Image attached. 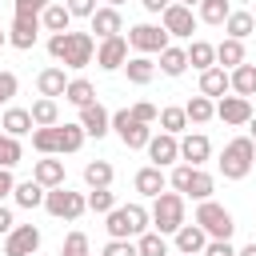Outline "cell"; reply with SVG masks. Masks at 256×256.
<instances>
[{"instance_id": "6da1fadb", "label": "cell", "mask_w": 256, "mask_h": 256, "mask_svg": "<svg viewBox=\"0 0 256 256\" xmlns=\"http://www.w3.org/2000/svg\"><path fill=\"white\" fill-rule=\"evenodd\" d=\"M48 56L64 68H88L96 60V40L92 32H52L48 36Z\"/></svg>"}, {"instance_id": "7a4b0ae2", "label": "cell", "mask_w": 256, "mask_h": 256, "mask_svg": "<svg viewBox=\"0 0 256 256\" xmlns=\"http://www.w3.org/2000/svg\"><path fill=\"white\" fill-rule=\"evenodd\" d=\"M148 224H152V212L144 204H116L104 228H108V240H136L148 232Z\"/></svg>"}, {"instance_id": "3957f363", "label": "cell", "mask_w": 256, "mask_h": 256, "mask_svg": "<svg viewBox=\"0 0 256 256\" xmlns=\"http://www.w3.org/2000/svg\"><path fill=\"white\" fill-rule=\"evenodd\" d=\"M252 164H256V140H252V136H236V140L224 144V152H220V172H224V180H244V176L252 172Z\"/></svg>"}, {"instance_id": "277c9868", "label": "cell", "mask_w": 256, "mask_h": 256, "mask_svg": "<svg viewBox=\"0 0 256 256\" xmlns=\"http://www.w3.org/2000/svg\"><path fill=\"white\" fill-rule=\"evenodd\" d=\"M168 184H172L176 192H184L188 200H196V204H200V200H212V192H216V180H212L204 168H196V164H184V160L172 168Z\"/></svg>"}, {"instance_id": "5b68a950", "label": "cell", "mask_w": 256, "mask_h": 256, "mask_svg": "<svg viewBox=\"0 0 256 256\" xmlns=\"http://www.w3.org/2000/svg\"><path fill=\"white\" fill-rule=\"evenodd\" d=\"M44 212L52 216V220H80L84 212H88V196L84 192H72L68 184H60V188H48V196H44Z\"/></svg>"}, {"instance_id": "8992f818", "label": "cell", "mask_w": 256, "mask_h": 256, "mask_svg": "<svg viewBox=\"0 0 256 256\" xmlns=\"http://www.w3.org/2000/svg\"><path fill=\"white\" fill-rule=\"evenodd\" d=\"M184 192H160V196H152V228L156 232H164V236H172L180 224H184Z\"/></svg>"}, {"instance_id": "52a82bcc", "label": "cell", "mask_w": 256, "mask_h": 256, "mask_svg": "<svg viewBox=\"0 0 256 256\" xmlns=\"http://www.w3.org/2000/svg\"><path fill=\"white\" fill-rule=\"evenodd\" d=\"M192 220H196V224L208 232V240H232V232H236V220H232V212H228L224 204H216V200H200Z\"/></svg>"}, {"instance_id": "ba28073f", "label": "cell", "mask_w": 256, "mask_h": 256, "mask_svg": "<svg viewBox=\"0 0 256 256\" xmlns=\"http://www.w3.org/2000/svg\"><path fill=\"white\" fill-rule=\"evenodd\" d=\"M112 132L120 136V144H124V148H148V140H152V128H148L144 120H136V116H132V108L112 112Z\"/></svg>"}, {"instance_id": "9c48e42d", "label": "cell", "mask_w": 256, "mask_h": 256, "mask_svg": "<svg viewBox=\"0 0 256 256\" xmlns=\"http://www.w3.org/2000/svg\"><path fill=\"white\" fill-rule=\"evenodd\" d=\"M168 40H172V36L164 32V24H132V28H128V48H136V52H144V56L164 52Z\"/></svg>"}, {"instance_id": "30bf717a", "label": "cell", "mask_w": 256, "mask_h": 256, "mask_svg": "<svg viewBox=\"0 0 256 256\" xmlns=\"http://www.w3.org/2000/svg\"><path fill=\"white\" fill-rule=\"evenodd\" d=\"M196 20L200 16H192V8L188 4H168L164 12H160V24H164V32L168 36H176V40H192V32H196Z\"/></svg>"}, {"instance_id": "8fae6325", "label": "cell", "mask_w": 256, "mask_h": 256, "mask_svg": "<svg viewBox=\"0 0 256 256\" xmlns=\"http://www.w3.org/2000/svg\"><path fill=\"white\" fill-rule=\"evenodd\" d=\"M40 252V228L36 224H16L4 236V256H32Z\"/></svg>"}, {"instance_id": "7c38bea8", "label": "cell", "mask_w": 256, "mask_h": 256, "mask_svg": "<svg viewBox=\"0 0 256 256\" xmlns=\"http://www.w3.org/2000/svg\"><path fill=\"white\" fill-rule=\"evenodd\" d=\"M40 28H44L40 16H12V24H8V44L20 48V52H28V48H36Z\"/></svg>"}, {"instance_id": "4fadbf2b", "label": "cell", "mask_w": 256, "mask_h": 256, "mask_svg": "<svg viewBox=\"0 0 256 256\" xmlns=\"http://www.w3.org/2000/svg\"><path fill=\"white\" fill-rule=\"evenodd\" d=\"M96 64H100L104 72L124 68V64H128V36H108V40H100V44H96Z\"/></svg>"}, {"instance_id": "5bb4252c", "label": "cell", "mask_w": 256, "mask_h": 256, "mask_svg": "<svg viewBox=\"0 0 256 256\" xmlns=\"http://www.w3.org/2000/svg\"><path fill=\"white\" fill-rule=\"evenodd\" d=\"M216 116H220L228 128H240V124L252 120V100H248V96H236V92H232V96H220V100H216Z\"/></svg>"}, {"instance_id": "9a60e30c", "label": "cell", "mask_w": 256, "mask_h": 256, "mask_svg": "<svg viewBox=\"0 0 256 256\" xmlns=\"http://www.w3.org/2000/svg\"><path fill=\"white\" fill-rule=\"evenodd\" d=\"M80 128H84L88 136H96V140H100V136H108V132H112V112H108L100 100H92V104H84V108H80Z\"/></svg>"}, {"instance_id": "2e32d148", "label": "cell", "mask_w": 256, "mask_h": 256, "mask_svg": "<svg viewBox=\"0 0 256 256\" xmlns=\"http://www.w3.org/2000/svg\"><path fill=\"white\" fill-rule=\"evenodd\" d=\"M148 160H152L156 168H168V164H176V160H180V140H176L172 132H160V136H152V140H148Z\"/></svg>"}, {"instance_id": "e0dca14e", "label": "cell", "mask_w": 256, "mask_h": 256, "mask_svg": "<svg viewBox=\"0 0 256 256\" xmlns=\"http://www.w3.org/2000/svg\"><path fill=\"white\" fill-rule=\"evenodd\" d=\"M88 24H92V32H96L100 40H108V36H120V32H124V16H120V8H112V4L96 8V12L88 16Z\"/></svg>"}, {"instance_id": "ac0fdd59", "label": "cell", "mask_w": 256, "mask_h": 256, "mask_svg": "<svg viewBox=\"0 0 256 256\" xmlns=\"http://www.w3.org/2000/svg\"><path fill=\"white\" fill-rule=\"evenodd\" d=\"M200 92H204V96H212V100L228 96V92H232V72H228V68H220V64L204 68V72H200Z\"/></svg>"}, {"instance_id": "d6986e66", "label": "cell", "mask_w": 256, "mask_h": 256, "mask_svg": "<svg viewBox=\"0 0 256 256\" xmlns=\"http://www.w3.org/2000/svg\"><path fill=\"white\" fill-rule=\"evenodd\" d=\"M212 156V140L204 136V132H188L184 140H180V160L184 164H196V168H204V160Z\"/></svg>"}, {"instance_id": "ffe728a7", "label": "cell", "mask_w": 256, "mask_h": 256, "mask_svg": "<svg viewBox=\"0 0 256 256\" xmlns=\"http://www.w3.org/2000/svg\"><path fill=\"white\" fill-rule=\"evenodd\" d=\"M172 240H176V252H180V256H188V252H204V244H208V232H204L196 220H192V224L184 220V224L172 232Z\"/></svg>"}, {"instance_id": "44dd1931", "label": "cell", "mask_w": 256, "mask_h": 256, "mask_svg": "<svg viewBox=\"0 0 256 256\" xmlns=\"http://www.w3.org/2000/svg\"><path fill=\"white\" fill-rule=\"evenodd\" d=\"M32 180H40L44 188H60V184H64V160L40 156V160L32 164Z\"/></svg>"}, {"instance_id": "7402d4cb", "label": "cell", "mask_w": 256, "mask_h": 256, "mask_svg": "<svg viewBox=\"0 0 256 256\" xmlns=\"http://www.w3.org/2000/svg\"><path fill=\"white\" fill-rule=\"evenodd\" d=\"M132 184H136V192H140V196H160V192H164V184H168V176H164V168L144 164V168L132 176Z\"/></svg>"}, {"instance_id": "603a6c76", "label": "cell", "mask_w": 256, "mask_h": 256, "mask_svg": "<svg viewBox=\"0 0 256 256\" xmlns=\"http://www.w3.org/2000/svg\"><path fill=\"white\" fill-rule=\"evenodd\" d=\"M64 88H68V76H64V68H56V64L36 76V92H40V96H52V100H56V96H64Z\"/></svg>"}, {"instance_id": "cb8c5ba5", "label": "cell", "mask_w": 256, "mask_h": 256, "mask_svg": "<svg viewBox=\"0 0 256 256\" xmlns=\"http://www.w3.org/2000/svg\"><path fill=\"white\" fill-rule=\"evenodd\" d=\"M0 128H4L8 136H28L36 124H32V112H28V108H4V116H0Z\"/></svg>"}, {"instance_id": "d4e9b609", "label": "cell", "mask_w": 256, "mask_h": 256, "mask_svg": "<svg viewBox=\"0 0 256 256\" xmlns=\"http://www.w3.org/2000/svg\"><path fill=\"white\" fill-rule=\"evenodd\" d=\"M224 32H228L232 40H248V36L256 32V16H252V12H244V8H236V12H228Z\"/></svg>"}, {"instance_id": "484cf974", "label": "cell", "mask_w": 256, "mask_h": 256, "mask_svg": "<svg viewBox=\"0 0 256 256\" xmlns=\"http://www.w3.org/2000/svg\"><path fill=\"white\" fill-rule=\"evenodd\" d=\"M44 196H48V188H44L40 180H20V184H16V192H12V200H16L20 208H40V204H44Z\"/></svg>"}, {"instance_id": "4316f807", "label": "cell", "mask_w": 256, "mask_h": 256, "mask_svg": "<svg viewBox=\"0 0 256 256\" xmlns=\"http://www.w3.org/2000/svg\"><path fill=\"white\" fill-rule=\"evenodd\" d=\"M40 24H44V32H68V28H72L68 4H48V8L40 12Z\"/></svg>"}, {"instance_id": "83f0119b", "label": "cell", "mask_w": 256, "mask_h": 256, "mask_svg": "<svg viewBox=\"0 0 256 256\" xmlns=\"http://www.w3.org/2000/svg\"><path fill=\"white\" fill-rule=\"evenodd\" d=\"M216 64L220 68H236V64H244V40H232V36H224L220 44H216Z\"/></svg>"}, {"instance_id": "f1b7e54d", "label": "cell", "mask_w": 256, "mask_h": 256, "mask_svg": "<svg viewBox=\"0 0 256 256\" xmlns=\"http://www.w3.org/2000/svg\"><path fill=\"white\" fill-rule=\"evenodd\" d=\"M124 72H128V80L132 84H152V76H156V64L144 56V52H136V56H128V64H124Z\"/></svg>"}, {"instance_id": "f546056e", "label": "cell", "mask_w": 256, "mask_h": 256, "mask_svg": "<svg viewBox=\"0 0 256 256\" xmlns=\"http://www.w3.org/2000/svg\"><path fill=\"white\" fill-rule=\"evenodd\" d=\"M32 148L40 156H60V124L52 128H32Z\"/></svg>"}, {"instance_id": "4dcf8cb0", "label": "cell", "mask_w": 256, "mask_h": 256, "mask_svg": "<svg viewBox=\"0 0 256 256\" xmlns=\"http://www.w3.org/2000/svg\"><path fill=\"white\" fill-rule=\"evenodd\" d=\"M112 176H116V168L108 160H88L84 164V184L88 188H112Z\"/></svg>"}, {"instance_id": "1f68e13d", "label": "cell", "mask_w": 256, "mask_h": 256, "mask_svg": "<svg viewBox=\"0 0 256 256\" xmlns=\"http://www.w3.org/2000/svg\"><path fill=\"white\" fill-rule=\"evenodd\" d=\"M232 92H236V96H248V100L256 96V64L244 60V64L232 68Z\"/></svg>"}, {"instance_id": "d6a6232c", "label": "cell", "mask_w": 256, "mask_h": 256, "mask_svg": "<svg viewBox=\"0 0 256 256\" xmlns=\"http://www.w3.org/2000/svg\"><path fill=\"white\" fill-rule=\"evenodd\" d=\"M160 72H164V76H184V72H188V48H172V44H168V48L160 52Z\"/></svg>"}, {"instance_id": "836d02e7", "label": "cell", "mask_w": 256, "mask_h": 256, "mask_svg": "<svg viewBox=\"0 0 256 256\" xmlns=\"http://www.w3.org/2000/svg\"><path fill=\"white\" fill-rule=\"evenodd\" d=\"M64 100H68V104H76V108H84V104H92V100H96V84H92V80H84V76H76V80H68Z\"/></svg>"}, {"instance_id": "e575fe53", "label": "cell", "mask_w": 256, "mask_h": 256, "mask_svg": "<svg viewBox=\"0 0 256 256\" xmlns=\"http://www.w3.org/2000/svg\"><path fill=\"white\" fill-rule=\"evenodd\" d=\"M184 112H188V124H208V120L216 116V100L200 92V96H192V100L184 104Z\"/></svg>"}, {"instance_id": "d590c367", "label": "cell", "mask_w": 256, "mask_h": 256, "mask_svg": "<svg viewBox=\"0 0 256 256\" xmlns=\"http://www.w3.org/2000/svg\"><path fill=\"white\" fill-rule=\"evenodd\" d=\"M28 112H32V124H36V128H52V124H60V108H56L52 96H40Z\"/></svg>"}, {"instance_id": "8d00e7d4", "label": "cell", "mask_w": 256, "mask_h": 256, "mask_svg": "<svg viewBox=\"0 0 256 256\" xmlns=\"http://www.w3.org/2000/svg\"><path fill=\"white\" fill-rule=\"evenodd\" d=\"M188 64H192L196 72L212 68V64H216V44H208V40H192V44H188Z\"/></svg>"}, {"instance_id": "74e56055", "label": "cell", "mask_w": 256, "mask_h": 256, "mask_svg": "<svg viewBox=\"0 0 256 256\" xmlns=\"http://www.w3.org/2000/svg\"><path fill=\"white\" fill-rule=\"evenodd\" d=\"M84 140H88V132L80 128V120H76V124H60V156H64V152H80Z\"/></svg>"}, {"instance_id": "f35d334b", "label": "cell", "mask_w": 256, "mask_h": 256, "mask_svg": "<svg viewBox=\"0 0 256 256\" xmlns=\"http://www.w3.org/2000/svg\"><path fill=\"white\" fill-rule=\"evenodd\" d=\"M196 8H200L196 16H200L204 24H224V20H228V12H232V4H228V0H200Z\"/></svg>"}, {"instance_id": "ab89813d", "label": "cell", "mask_w": 256, "mask_h": 256, "mask_svg": "<svg viewBox=\"0 0 256 256\" xmlns=\"http://www.w3.org/2000/svg\"><path fill=\"white\" fill-rule=\"evenodd\" d=\"M20 160H24L20 136H8V132H0V168H16Z\"/></svg>"}, {"instance_id": "60d3db41", "label": "cell", "mask_w": 256, "mask_h": 256, "mask_svg": "<svg viewBox=\"0 0 256 256\" xmlns=\"http://www.w3.org/2000/svg\"><path fill=\"white\" fill-rule=\"evenodd\" d=\"M160 128H164V132H172V136H180V132L188 128V112H184V108H176V104L160 108Z\"/></svg>"}, {"instance_id": "b9f144b4", "label": "cell", "mask_w": 256, "mask_h": 256, "mask_svg": "<svg viewBox=\"0 0 256 256\" xmlns=\"http://www.w3.org/2000/svg\"><path fill=\"white\" fill-rule=\"evenodd\" d=\"M136 248H140V256H168L164 232H144V236H136Z\"/></svg>"}, {"instance_id": "7bdbcfd3", "label": "cell", "mask_w": 256, "mask_h": 256, "mask_svg": "<svg viewBox=\"0 0 256 256\" xmlns=\"http://www.w3.org/2000/svg\"><path fill=\"white\" fill-rule=\"evenodd\" d=\"M112 208H116V192H112V188H92V192H88V212L108 216Z\"/></svg>"}, {"instance_id": "ee69618b", "label": "cell", "mask_w": 256, "mask_h": 256, "mask_svg": "<svg viewBox=\"0 0 256 256\" xmlns=\"http://www.w3.org/2000/svg\"><path fill=\"white\" fill-rule=\"evenodd\" d=\"M60 256H88V236L84 232H68L60 244Z\"/></svg>"}, {"instance_id": "f6af8a7d", "label": "cell", "mask_w": 256, "mask_h": 256, "mask_svg": "<svg viewBox=\"0 0 256 256\" xmlns=\"http://www.w3.org/2000/svg\"><path fill=\"white\" fill-rule=\"evenodd\" d=\"M104 256H140V248H136V240H108Z\"/></svg>"}, {"instance_id": "bcb514c9", "label": "cell", "mask_w": 256, "mask_h": 256, "mask_svg": "<svg viewBox=\"0 0 256 256\" xmlns=\"http://www.w3.org/2000/svg\"><path fill=\"white\" fill-rule=\"evenodd\" d=\"M52 0H12V8H16V16H40L44 8H48Z\"/></svg>"}, {"instance_id": "7dc6e473", "label": "cell", "mask_w": 256, "mask_h": 256, "mask_svg": "<svg viewBox=\"0 0 256 256\" xmlns=\"http://www.w3.org/2000/svg\"><path fill=\"white\" fill-rule=\"evenodd\" d=\"M16 88H20V80H16V72H0V104H12V96H16Z\"/></svg>"}, {"instance_id": "c3c4849f", "label": "cell", "mask_w": 256, "mask_h": 256, "mask_svg": "<svg viewBox=\"0 0 256 256\" xmlns=\"http://www.w3.org/2000/svg\"><path fill=\"white\" fill-rule=\"evenodd\" d=\"M132 116H136V120H144V124H156V120H160V108H156V104H148V100H140V104H132Z\"/></svg>"}, {"instance_id": "681fc988", "label": "cell", "mask_w": 256, "mask_h": 256, "mask_svg": "<svg viewBox=\"0 0 256 256\" xmlns=\"http://www.w3.org/2000/svg\"><path fill=\"white\" fill-rule=\"evenodd\" d=\"M200 256H236V248H232V240H208Z\"/></svg>"}, {"instance_id": "f907efd6", "label": "cell", "mask_w": 256, "mask_h": 256, "mask_svg": "<svg viewBox=\"0 0 256 256\" xmlns=\"http://www.w3.org/2000/svg\"><path fill=\"white\" fill-rule=\"evenodd\" d=\"M64 4H68L72 16H92L96 12V0H64Z\"/></svg>"}, {"instance_id": "816d5d0a", "label": "cell", "mask_w": 256, "mask_h": 256, "mask_svg": "<svg viewBox=\"0 0 256 256\" xmlns=\"http://www.w3.org/2000/svg\"><path fill=\"white\" fill-rule=\"evenodd\" d=\"M16 192V180H12V168H0V204Z\"/></svg>"}, {"instance_id": "f5cc1de1", "label": "cell", "mask_w": 256, "mask_h": 256, "mask_svg": "<svg viewBox=\"0 0 256 256\" xmlns=\"http://www.w3.org/2000/svg\"><path fill=\"white\" fill-rule=\"evenodd\" d=\"M12 228H16V220H12V208H4V204H0V236H8Z\"/></svg>"}, {"instance_id": "db71d44e", "label": "cell", "mask_w": 256, "mask_h": 256, "mask_svg": "<svg viewBox=\"0 0 256 256\" xmlns=\"http://www.w3.org/2000/svg\"><path fill=\"white\" fill-rule=\"evenodd\" d=\"M140 4H144V12H152V16H160V12H164V8L172 4V0H140Z\"/></svg>"}, {"instance_id": "11a10c76", "label": "cell", "mask_w": 256, "mask_h": 256, "mask_svg": "<svg viewBox=\"0 0 256 256\" xmlns=\"http://www.w3.org/2000/svg\"><path fill=\"white\" fill-rule=\"evenodd\" d=\"M236 256H256V240H252V244H244V248H240Z\"/></svg>"}, {"instance_id": "9f6ffc18", "label": "cell", "mask_w": 256, "mask_h": 256, "mask_svg": "<svg viewBox=\"0 0 256 256\" xmlns=\"http://www.w3.org/2000/svg\"><path fill=\"white\" fill-rule=\"evenodd\" d=\"M248 136L256 140V112H252V120H248Z\"/></svg>"}, {"instance_id": "6f0895ef", "label": "cell", "mask_w": 256, "mask_h": 256, "mask_svg": "<svg viewBox=\"0 0 256 256\" xmlns=\"http://www.w3.org/2000/svg\"><path fill=\"white\" fill-rule=\"evenodd\" d=\"M4 44H8V28L0 24V48H4Z\"/></svg>"}, {"instance_id": "680465c9", "label": "cell", "mask_w": 256, "mask_h": 256, "mask_svg": "<svg viewBox=\"0 0 256 256\" xmlns=\"http://www.w3.org/2000/svg\"><path fill=\"white\" fill-rule=\"evenodd\" d=\"M108 4H112V8H120V4H128V0H108Z\"/></svg>"}, {"instance_id": "91938a15", "label": "cell", "mask_w": 256, "mask_h": 256, "mask_svg": "<svg viewBox=\"0 0 256 256\" xmlns=\"http://www.w3.org/2000/svg\"><path fill=\"white\" fill-rule=\"evenodd\" d=\"M176 4H188V8H192V4H200V0H176Z\"/></svg>"}, {"instance_id": "94428289", "label": "cell", "mask_w": 256, "mask_h": 256, "mask_svg": "<svg viewBox=\"0 0 256 256\" xmlns=\"http://www.w3.org/2000/svg\"><path fill=\"white\" fill-rule=\"evenodd\" d=\"M188 256H200V252H188Z\"/></svg>"}, {"instance_id": "6125c7cd", "label": "cell", "mask_w": 256, "mask_h": 256, "mask_svg": "<svg viewBox=\"0 0 256 256\" xmlns=\"http://www.w3.org/2000/svg\"><path fill=\"white\" fill-rule=\"evenodd\" d=\"M32 256H40V252H32Z\"/></svg>"}]
</instances>
